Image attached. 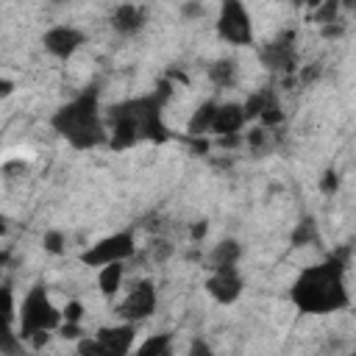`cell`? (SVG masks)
<instances>
[{
  "instance_id": "6da1fadb",
  "label": "cell",
  "mask_w": 356,
  "mask_h": 356,
  "mask_svg": "<svg viewBox=\"0 0 356 356\" xmlns=\"http://www.w3.org/2000/svg\"><path fill=\"white\" fill-rule=\"evenodd\" d=\"M172 89H175L172 81L164 78V81H159V86L153 92H142V95L117 100L108 108H103L106 145L111 150L122 153L142 142L164 145L167 139H172V134L164 122V106L172 97Z\"/></svg>"
},
{
  "instance_id": "7a4b0ae2",
  "label": "cell",
  "mask_w": 356,
  "mask_h": 356,
  "mask_svg": "<svg viewBox=\"0 0 356 356\" xmlns=\"http://www.w3.org/2000/svg\"><path fill=\"white\" fill-rule=\"evenodd\" d=\"M348 270H350V248L334 250L323 261L303 267L289 286V303L309 317L345 312L350 306Z\"/></svg>"
},
{
  "instance_id": "3957f363",
  "label": "cell",
  "mask_w": 356,
  "mask_h": 356,
  "mask_svg": "<svg viewBox=\"0 0 356 356\" xmlns=\"http://www.w3.org/2000/svg\"><path fill=\"white\" fill-rule=\"evenodd\" d=\"M50 128L72 147V150H95L106 145V120L100 89L86 86L67 103H61L50 114Z\"/></svg>"
},
{
  "instance_id": "277c9868",
  "label": "cell",
  "mask_w": 356,
  "mask_h": 356,
  "mask_svg": "<svg viewBox=\"0 0 356 356\" xmlns=\"http://www.w3.org/2000/svg\"><path fill=\"white\" fill-rule=\"evenodd\" d=\"M61 309L53 303L50 298V289L36 281L25 298L17 303V337L25 342V339H42L53 331H58L61 325Z\"/></svg>"
},
{
  "instance_id": "5b68a950",
  "label": "cell",
  "mask_w": 356,
  "mask_h": 356,
  "mask_svg": "<svg viewBox=\"0 0 356 356\" xmlns=\"http://www.w3.org/2000/svg\"><path fill=\"white\" fill-rule=\"evenodd\" d=\"M214 33L220 42L231 47H253L256 44V25L250 17V8L245 0H220L217 3V19Z\"/></svg>"
},
{
  "instance_id": "8992f818",
  "label": "cell",
  "mask_w": 356,
  "mask_h": 356,
  "mask_svg": "<svg viewBox=\"0 0 356 356\" xmlns=\"http://www.w3.org/2000/svg\"><path fill=\"white\" fill-rule=\"evenodd\" d=\"M131 256H136V234L134 228H122V231H111L106 236H100L97 242H92L89 248H83L78 253V261L83 267H103L111 261H128Z\"/></svg>"
},
{
  "instance_id": "52a82bcc",
  "label": "cell",
  "mask_w": 356,
  "mask_h": 356,
  "mask_svg": "<svg viewBox=\"0 0 356 356\" xmlns=\"http://www.w3.org/2000/svg\"><path fill=\"white\" fill-rule=\"evenodd\" d=\"M156 306H159V289H156V281L153 278H139L134 281V286L122 295V300L114 306V314L117 320H125V323H145L147 317L156 314Z\"/></svg>"
},
{
  "instance_id": "ba28073f",
  "label": "cell",
  "mask_w": 356,
  "mask_h": 356,
  "mask_svg": "<svg viewBox=\"0 0 356 356\" xmlns=\"http://www.w3.org/2000/svg\"><path fill=\"white\" fill-rule=\"evenodd\" d=\"M203 289L214 303L234 306L245 292V275H242V270L236 264L234 267H209Z\"/></svg>"
},
{
  "instance_id": "9c48e42d",
  "label": "cell",
  "mask_w": 356,
  "mask_h": 356,
  "mask_svg": "<svg viewBox=\"0 0 356 356\" xmlns=\"http://www.w3.org/2000/svg\"><path fill=\"white\" fill-rule=\"evenodd\" d=\"M259 61L270 70V72H295L300 67L298 61V47H295V31H281L278 36H273L270 42H264L259 47Z\"/></svg>"
},
{
  "instance_id": "30bf717a",
  "label": "cell",
  "mask_w": 356,
  "mask_h": 356,
  "mask_svg": "<svg viewBox=\"0 0 356 356\" xmlns=\"http://www.w3.org/2000/svg\"><path fill=\"white\" fill-rule=\"evenodd\" d=\"M83 44H86V33H83L78 25H70V22L50 25V28L42 33V47H44V53L53 56L56 61H70Z\"/></svg>"
},
{
  "instance_id": "8fae6325",
  "label": "cell",
  "mask_w": 356,
  "mask_h": 356,
  "mask_svg": "<svg viewBox=\"0 0 356 356\" xmlns=\"http://www.w3.org/2000/svg\"><path fill=\"white\" fill-rule=\"evenodd\" d=\"M108 25L117 36L122 39H131V36H139L145 28H147V8L142 3H134V0H125V3H117L108 14Z\"/></svg>"
},
{
  "instance_id": "7c38bea8",
  "label": "cell",
  "mask_w": 356,
  "mask_h": 356,
  "mask_svg": "<svg viewBox=\"0 0 356 356\" xmlns=\"http://www.w3.org/2000/svg\"><path fill=\"white\" fill-rule=\"evenodd\" d=\"M95 339L103 345L106 356H128L134 350V339H136V325L117 320L111 325H100L95 331Z\"/></svg>"
},
{
  "instance_id": "4fadbf2b",
  "label": "cell",
  "mask_w": 356,
  "mask_h": 356,
  "mask_svg": "<svg viewBox=\"0 0 356 356\" xmlns=\"http://www.w3.org/2000/svg\"><path fill=\"white\" fill-rule=\"evenodd\" d=\"M245 125H248V120H245L242 103H236V100L220 103V100H217V108H214L209 134H214L217 139H220V136H239V134L245 131Z\"/></svg>"
},
{
  "instance_id": "5bb4252c",
  "label": "cell",
  "mask_w": 356,
  "mask_h": 356,
  "mask_svg": "<svg viewBox=\"0 0 356 356\" xmlns=\"http://www.w3.org/2000/svg\"><path fill=\"white\" fill-rule=\"evenodd\" d=\"M209 81L214 89H234L239 83V61L231 58V56H222V58H214L206 70Z\"/></svg>"
},
{
  "instance_id": "9a60e30c",
  "label": "cell",
  "mask_w": 356,
  "mask_h": 356,
  "mask_svg": "<svg viewBox=\"0 0 356 356\" xmlns=\"http://www.w3.org/2000/svg\"><path fill=\"white\" fill-rule=\"evenodd\" d=\"M125 284V261H111V264H103L97 267V289L103 298H117L120 289Z\"/></svg>"
},
{
  "instance_id": "2e32d148",
  "label": "cell",
  "mask_w": 356,
  "mask_h": 356,
  "mask_svg": "<svg viewBox=\"0 0 356 356\" xmlns=\"http://www.w3.org/2000/svg\"><path fill=\"white\" fill-rule=\"evenodd\" d=\"M239 259H242V245H239V239L225 236V239H220V242L209 250L206 264H209V267H234V264H239Z\"/></svg>"
},
{
  "instance_id": "e0dca14e",
  "label": "cell",
  "mask_w": 356,
  "mask_h": 356,
  "mask_svg": "<svg viewBox=\"0 0 356 356\" xmlns=\"http://www.w3.org/2000/svg\"><path fill=\"white\" fill-rule=\"evenodd\" d=\"M0 334H17V298L8 284L0 281Z\"/></svg>"
},
{
  "instance_id": "ac0fdd59",
  "label": "cell",
  "mask_w": 356,
  "mask_h": 356,
  "mask_svg": "<svg viewBox=\"0 0 356 356\" xmlns=\"http://www.w3.org/2000/svg\"><path fill=\"white\" fill-rule=\"evenodd\" d=\"M214 108H217V100H203V103L192 111V117H189V122H186V136H209Z\"/></svg>"
},
{
  "instance_id": "d6986e66",
  "label": "cell",
  "mask_w": 356,
  "mask_h": 356,
  "mask_svg": "<svg viewBox=\"0 0 356 356\" xmlns=\"http://www.w3.org/2000/svg\"><path fill=\"white\" fill-rule=\"evenodd\" d=\"M242 145H245L253 156H261V153H267V150L273 147V131L264 128V125H253V128H248V131L242 134Z\"/></svg>"
},
{
  "instance_id": "ffe728a7",
  "label": "cell",
  "mask_w": 356,
  "mask_h": 356,
  "mask_svg": "<svg viewBox=\"0 0 356 356\" xmlns=\"http://www.w3.org/2000/svg\"><path fill=\"white\" fill-rule=\"evenodd\" d=\"M292 248H306V245H317L320 242V228L314 217H303L300 222H295L292 234H289Z\"/></svg>"
},
{
  "instance_id": "44dd1931",
  "label": "cell",
  "mask_w": 356,
  "mask_h": 356,
  "mask_svg": "<svg viewBox=\"0 0 356 356\" xmlns=\"http://www.w3.org/2000/svg\"><path fill=\"white\" fill-rule=\"evenodd\" d=\"M134 353L142 356H170L172 353V334H150L139 345H134Z\"/></svg>"
},
{
  "instance_id": "7402d4cb",
  "label": "cell",
  "mask_w": 356,
  "mask_h": 356,
  "mask_svg": "<svg viewBox=\"0 0 356 356\" xmlns=\"http://www.w3.org/2000/svg\"><path fill=\"white\" fill-rule=\"evenodd\" d=\"M342 14H345V11H342V3H339V0H323L317 8H312V11L306 14V19L314 22V25H325V22L339 19Z\"/></svg>"
},
{
  "instance_id": "603a6c76",
  "label": "cell",
  "mask_w": 356,
  "mask_h": 356,
  "mask_svg": "<svg viewBox=\"0 0 356 356\" xmlns=\"http://www.w3.org/2000/svg\"><path fill=\"white\" fill-rule=\"evenodd\" d=\"M42 248H44V253L61 256V253L67 250V234L58 231V228H47V231L42 234Z\"/></svg>"
},
{
  "instance_id": "cb8c5ba5",
  "label": "cell",
  "mask_w": 356,
  "mask_h": 356,
  "mask_svg": "<svg viewBox=\"0 0 356 356\" xmlns=\"http://www.w3.org/2000/svg\"><path fill=\"white\" fill-rule=\"evenodd\" d=\"M339 184H342V181H339V172H337L334 167H328V170H325V172L320 175V181H317L320 192H323V195H328V197L339 192Z\"/></svg>"
},
{
  "instance_id": "d4e9b609",
  "label": "cell",
  "mask_w": 356,
  "mask_h": 356,
  "mask_svg": "<svg viewBox=\"0 0 356 356\" xmlns=\"http://www.w3.org/2000/svg\"><path fill=\"white\" fill-rule=\"evenodd\" d=\"M75 350H78L81 356H106V350H103V345L95 339V334H92V337H78V339H75Z\"/></svg>"
},
{
  "instance_id": "484cf974",
  "label": "cell",
  "mask_w": 356,
  "mask_h": 356,
  "mask_svg": "<svg viewBox=\"0 0 356 356\" xmlns=\"http://www.w3.org/2000/svg\"><path fill=\"white\" fill-rule=\"evenodd\" d=\"M345 31H348V22H345V17H339V19H334V22H325V25H320V33H323L325 39H342V36H345Z\"/></svg>"
},
{
  "instance_id": "4316f807",
  "label": "cell",
  "mask_w": 356,
  "mask_h": 356,
  "mask_svg": "<svg viewBox=\"0 0 356 356\" xmlns=\"http://www.w3.org/2000/svg\"><path fill=\"white\" fill-rule=\"evenodd\" d=\"M172 253H175V248H172L167 239H153V242H150V259H156V261H167Z\"/></svg>"
},
{
  "instance_id": "83f0119b",
  "label": "cell",
  "mask_w": 356,
  "mask_h": 356,
  "mask_svg": "<svg viewBox=\"0 0 356 356\" xmlns=\"http://www.w3.org/2000/svg\"><path fill=\"white\" fill-rule=\"evenodd\" d=\"M61 323H81L83 317V303L81 300H67V306L61 309Z\"/></svg>"
},
{
  "instance_id": "f1b7e54d",
  "label": "cell",
  "mask_w": 356,
  "mask_h": 356,
  "mask_svg": "<svg viewBox=\"0 0 356 356\" xmlns=\"http://www.w3.org/2000/svg\"><path fill=\"white\" fill-rule=\"evenodd\" d=\"M178 11H181V17H184V19H200V17L206 14V6H203L200 0H186Z\"/></svg>"
},
{
  "instance_id": "f546056e",
  "label": "cell",
  "mask_w": 356,
  "mask_h": 356,
  "mask_svg": "<svg viewBox=\"0 0 356 356\" xmlns=\"http://www.w3.org/2000/svg\"><path fill=\"white\" fill-rule=\"evenodd\" d=\"M295 72H298V81H300L303 86H309V83H314V81L320 78L323 67H320V64H306V67H298Z\"/></svg>"
},
{
  "instance_id": "4dcf8cb0",
  "label": "cell",
  "mask_w": 356,
  "mask_h": 356,
  "mask_svg": "<svg viewBox=\"0 0 356 356\" xmlns=\"http://www.w3.org/2000/svg\"><path fill=\"white\" fill-rule=\"evenodd\" d=\"M22 348V339L17 334H0V353H17Z\"/></svg>"
},
{
  "instance_id": "1f68e13d",
  "label": "cell",
  "mask_w": 356,
  "mask_h": 356,
  "mask_svg": "<svg viewBox=\"0 0 356 356\" xmlns=\"http://www.w3.org/2000/svg\"><path fill=\"white\" fill-rule=\"evenodd\" d=\"M206 234H209V220H197V222L192 225V231H189V239H192V242H200Z\"/></svg>"
},
{
  "instance_id": "d6a6232c",
  "label": "cell",
  "mask_w": 356,
  "mask_h": 356,
  "mask_svg": "<svg viewBox=\"0 0 356 356\" xmlns=\"http://www.w3.org/2000/svg\"><path fill=\"white\" fill-rule=\"evenodd\" d=\"M17 92V83L11 81V78H6V75H0V100H6V97H11Z\"/></svg>"
},
{
  "instance_id": "836d02e7",
  "label": "cell",
  "mask_w": 356,
  "mask_h": 356,
  "mask_svg": "<svg viewBox=\"0 0 356 356\" xmlns=\"http://www.w3.org/2000/svg\"><path fill=\"white\" fill-rule=\"evenodd\" d=\"M300 3H303V8H306V14H309V11H312V8H317V6L323 3V0H300Z\"/></svg>"
},
{
  "instance_id": "e575fe53",
  "label": "cell",
  "mask_w": 356,
  "mask_h": 356,
  "mask_svg": "<svg viewBox=\"0 0 356 356\" xmlns=\"http://www.w3.org/2000/svg\"><path fill=\"white\" fill-rule=\"evenodd\" d=\"M6 228H8V225H6V217H3V211H0V236L6 234Z\"/></svg>"
},
{
  "instance_id": "d590c367",
  "label": "cell",
  "mask_w": 356,
  "mask_h": 356,
  "mask_svg": "<svg viewBox=\"0 0 356 356\" xmlns=\"http://www.w3.org/2000/svg\"><path fill=\"white\" fill-rule=\"evenodd\" d=\"M56 3H64V0H56Z\"/></svg>"
},
{
  "instance_id": "8d00e7d4",
  "label": "cell",
  "mask_w": 356,
  "mask_h": 356,
  "mask_svg": "<svg viewBox=\"0 0 356 356\" xmlns=\"http://www.w3.org/2000/svg\"><path fill=\"white\" fill-rule=\"evenodd\" d=\"M0 281H3V275H0Z\"/></svg>"
}]
</instances>
